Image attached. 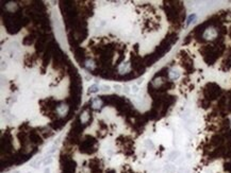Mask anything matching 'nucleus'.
<instances>
[{
  "instance_id": "f03ea898",
  "label": "nucleus",
  "mask_w": 231,
  "mask_h": 173,
  "mask_svg": "<svg viewBox=\"0 0 231 173\" xmlns=\"http://www.w3.org/2000/svg\"><path fill=\"white\" fill-rule=\"evenodd\" d=\"M168 77L170 80L175 81V80H178L179 77H180V72H179L177 69L173 68V69H169L168 71Z\"/></svg>"
},
{
  "instance_id": "dca6fc26",
  "label": "nucleus",
  "mask_w": 231,
  "mask_h": 173,
  "mask_svg": "<svg viewBox=\"0 0 231 173\" xmlns=\"http://www.w3.org/2000/svg\"><path fill=\"white\" fill-rule=\"evenodd\" d=\"M145 144H146L148 148H153V144L151 142L150 140H146V141H145Z\"/></svg>"
},
{
  "instance_id": "a211bd4d",
  "label": "nucleus",
  "mask_w": 231,
  "mask_h": 173,
  "mask_svg": "<svg viewBox=\"0 0 231 173\" xmlns=\"http://www.w3.org/2000/svg\"><path fill=\"white\" fill-rule=\"evenodd\" d=\"M166 170H168V171H173V170H174V167H173L172 165H168V166H166Z\"/></svg>"
},
{
  "instance_id": "6ab92c4d",
  "label": "nucleus",
  "mask_w": 231,
  "mask_h": 173,
  "mask_svg": "<svg viewBox=\"0 0 231 173\" xmlns=\"http://www.w3.org/2000/svg\"><path fill=\"white\" fill-rule=\"evenodd\" d=\"M143 81H144V77H142V79H140V80L137 81L136 85H140V84H142V83H143Z\"/></svg>"
},
{
  "instance_id": "412c9836",
  "label": "nucleus",
  "mask_w": 231,
  "mask_h": 173,
  "mask_svg": "<svg viewBox=\"0 0 231 173\" xmlns=\"http://www.w3.org/2000/svg\"><path fill=\"white\" fill-rule=\"evenodd\" d=\"M44 173H50V170H49V168H46L45 171H44Z\"/></svg>"
},
{
  "instance_id": "39448f33",
  "label": "nucleus",
  "mask_w": 231,
  "mask_h": 173,
  "mask_svg": "<svg viewBox=\"0 0 231 173\" xmlns=\"http://www.w3.org/2000/svg\"><path fill=\"white\" fill-rule=\"evenodd\" d=\"M130 70V64L129 63H126V64H123L118 67V71L120 73H125V72H128Z\"/></svg>"
},
{
  "instance_id": "ddd939ff",
  "label": "nucleus",
  "mask_w": 231,
  "mask_h": 173,
  "mask_svg": "<svg viewBox=\"0 0 231 173\" xmlns=\"http://www.w3.org/2000/svg\"><path fill=\"white\" fill-rule=\"evenodd\" d=\"M123 90H124L125 93H127V95H129V93H131V87L129 86V85H125L124 87H123Z\"/></svg>"
},
{
  "instance_id": "1a4fd4ad",
  "label": "nucleus",
  "mask_w": 231,
  "mask_h": 173,
  "mask_svg": "<svg viewBox=\"0 0 231 173\" xmlns=\"http://www.w3.org/2000/svg\"><path fill=\"white\" fill-rule=\"evenodd\" d=\"M99 88H100V87H99L97 84L92 85V86L89 87V93H97V91L99 90Z\"/></svg>"
},
{
  "instance_id": "4468645a",
  "label": "nucleus",
  "mask_w": 231,
  "mask_h": 173,
  "mask_svg": "<svg viewBox=\"0 0 231 173\" xmlns=\"http://www.w3.org/2000/svg\"><path fill=\"white\" fill-rule=\"evenodd\" d=\"M179 155L178 152H173L169 154V160H174L175 158H177V156Z\"/></svg>"
},
{
  "instance_id": "20e7f679",
  "label": "nucleus",
  "mask_w": 231,
  "mask_h": 173,
  "mask_svg": "<svg viewBox=\"0 0 231 173\" xmlns=\"http://www.w3.org/2000/svg\"><path fill=\"white\" fill-rule=\"evenodd\" d=\"M165 82H166V81H165L164 77H156V79H153L152 82H151V84H152V86H155L156 88H158V87L162 86V85L164 84Z\"/></svg>"
},
{
  "instance_id": "2eb2a0df",
  "label": "nucleus",
  "mask_w": 231,
  "mask_h": 173,
  "mask_svg": "<svg viewBox=\"0 0 231 173\" xmlns=\"http://www.w3.org/2000/svg\"><path fill=\"white\" fill-rule=\"evenodd\" d=\"M111 87L109 86V85H107V84H102V85H100V89L101 90H103V91H107V90H109Z\"/></svg>"
},
{
  "instance_id": "aec40b11",
  "label": "nucleus",
  "mask_w": 231,
  "mask_h": 173,
  "mask_svg": "<svg viewBox=\"0 0 231 173\" xmlns=\"http://www.w3.org/2000/svg\"><path fill=\"white\" fill-rule=\"evenodd\" d=\"M91 79H92V75H89V74L85 75V80L89 81V80H91Z\"/></svg>"
},
{
  "instance_id": "423d86ee",
  "label": "nucleus",
  "mask_w": 231,
  "mask_h": 173,
  "mask_svg": "<svg viewBox=\"0 0 231 173\" xmlns=\"http://www.w3.org/2000/svg\"><path fill=\"white\" fill-rule=\"evenodd\" d=\"M102 105V101L100 99H94V100L92 101V106L94 109H99Z\"/></svg>"
},
{
  "instance_id": "9b49d317",
  "label": "nucleus",
  "mask_w": 231,
  "mask_h": 173,
  "mask_svg": "<svg viewBox=\"0 0 231 173\" xmlns=\"http://www.w3.org/2000/svg\"><path fill=\"white\" fill-rule=\"evenodd\" d=\"M113 88H114V90L116 91V93H120L123 86H121L120 84H114V85H113Z\"/></svg>"
},
{
  "instance_id": "0eeeda50",
  "label": "nucleus",
  "mask_w": 231,
  "mask_h": 173,
  "mask_svg": "<svg viewBox=\"0 0 231 173\" xmlns=\"http://www.w3.org/2000/svg\"><path fill=\"white\" fill-rule=\"evenodd\" d=\"M85 67H86L89 70H94L95 69L94 62L92 61V59H87V61H85Z\"/></svg>"
},
{
  "instance_id": "6e6552de",
  "label": "nucleus",
  "mask_w": 231,
  "mask_h": 173,
  "mask_svg": "<svg viewBox=\"0 0 231 173\" xmlns=\"http://www.w3.org/2000/svg\"><path fill=\"white\" fill-rule=\"evenodd\" d=\"M80 119H81V122H82V123H86L87 121H89V113H87V112H83L82 114H81V116H80Z\"/></svg>"
},
{
  "instance_id": "f257e3e1",
  "label": "nucleus",
  "mask_w": 231,
  "mask_h": 173,
  "mask_svg": "<svg viewBox=\"0 0 231 173\" xmlns=\"http://www.w3.org/2000/svg\"><path fill=\"white\" fill-rule=\"evenodd\" d=\"M218 35V31L217 29L215 27H208L206 30H204V32L202 33V38L206 39V41H213L217 37Z\"/></svg>"
},
{
  "instance_id": "f8f14e48",
  "label": "nucleus",
  "mask_w": 231,
  "mask_h": 173,
  "mask_svg": "<svg viewBox=\"0 0 231 173\" xmlns=\"http://www.w3.org/2000/svg\"><path fill=\"white\" fill-rule=\"evenodd\" d=\"M131 90H132L133 93H139V90H140V88H139V85L133 84L132 86H131Z\"/></svg>"
},
{
  "instance_id": "f3484780",
  "label": "nucleus",
  "mask_w": 231,
  "mask_h": 173,
  "mask_svg": "<svg viewBox=\"0 0 231 173\" xmlns=\"http://www.w3.org/2000/svg\"><path fill=\"white\" fill-rule=\"evenodd\" d=\"M51 162H52V158H51V157H49V158H46L45 162H44V165H49Z\"/></svg>"
},
{
  "instance_id": "7ed1b4c3",
  "label": "nucleus",
  "mask_w": 231,
  "mask_h": 173,
  "mask_svg": "<svg viewBox=\"0 0 231 173\" xmlns=\"http://www.w3.org/2000/svg\"><path fill=\"white\" fill-rule=\"evenodd\" d=\"M67 112H68V106L66 104H60L57 107V113L60 116H65L67 114Z\"/></svg>"
},
{
  "instance_id": "9d476101",
  "label": "nucleus",
  "mask_w": 231,
  "mask_h": 173,
  "mask_svg": "<svg viewBox=\"0 0 231 173\" xmlns=\"http://www.w3.org/2000/svg\"><path fill=\"white\" fill-rule=\"evenodd\" d=\"M196 14H191L190 16L188 17V19H186V26H190L192 23H194L195 19H196Z\"/></svg>"
}]
</instances>
